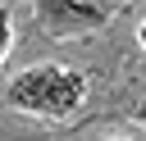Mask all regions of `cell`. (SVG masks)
Instances as JSON below:
<instances>
[{
	"instance_id": "obj_1",
	"label": "cell",
	"mask_w": 146,
	"mask_h": 141,
	"mask_svg": "<svg viewBox=\"0 0 146 141\" xmlns=\"http://www.w3.org/2000/svg\"><path fill=\"white\" fill-rule=\"evenodd\" d=\"M82 100H87V77L64 64H36L9 82V105L41 118H68Z\"/></svg>"
},
{
	"instance_id": "obj_2",
	"label": "cell",
	"mask_w": 146,
	"mask_h": 141,
	"mask_svg": "<svg viewBox=\"0 0 146 141\" xmlns=\"http://www.w3.org/2000/svg\"><path fill=\"white\" fill-rule=\"evenodd\" d=\"M36 14H41V27L46 32H87V27H105L110 23V14H114V5H91V0H46V5H36Z\"/></svg>"
},
{
	"instance_id": "obj_3",
	"label": "cell",
	"mask_w": 146,
	"mask_h": 141,
	"mask_svg": "<svg viewBox=\"0 0 146 141\" xmlns=\"http://www.w3.org/2000/svg\"><path fill=\"white\" fill-rule=\"evenodd\" d=\"M9 45H14V14L9 5H0V59L9 55Z\"/></svg>"
},
{
	"instance_id": "obj_4",
	"label": "cell",
	"mask_w": 146,
	"mask_h": 141,
	"mask_svg": "<svg viewBox=\"0 0 146 141\" xmlns=\"http://www.w3.org/2000/svg\"><path fill=\"white\" fill-rule=\"evenodd\" d=\"M132 114H137V123H146V96L137 100V109H132Z\"/></svg>"
},
{
	"instance_id": "obj_5",
	"label": "cell",
	"mask_w": 146,
	"mask_h": 141,
	"mask_svg": "<svg viewBox=\"0 0 146 141\" xmlns=\"http://www.w3.org/2000/svg\"><path fill=\"white\" fill-rule=\"evenodd\" d=\"M137 41H141V50H146V23H141V27H137Z\"/></svg>"
}]
</instances>
